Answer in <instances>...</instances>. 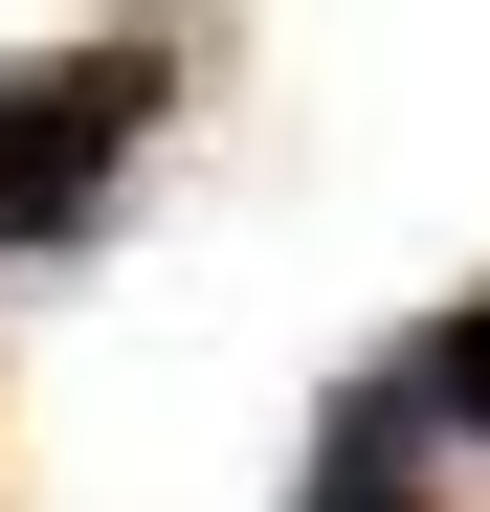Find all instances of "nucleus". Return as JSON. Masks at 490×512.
I'll return each mask as SVG.
<instances>
[{
    "label": "nucleus",
    "mask_w": 490,
    "mask_h": 512,
    "mask_svg": "<svg viewBox=\"0 0 490 512\" xmlns=\"http://www.w3.org/2000/svg\"><path fill=\"white\" fill-rule=\"evenodd\" d=\"M179 23H67V45H23L0 67V268H45V245H90L112 201H134V156H156V112H179Z\"/></svg>",
    "instance_id": "f257e3e1"
},
{
    "label": "nucleus",
    "mask_w": 490,
    "mask_h": 512,
    "mask_svg": "<svg viewBox=\"0 0 490 512\" xmlns=\"http://www.w3.org/2000/svg\"><path fill=\"white\" fill-rule=\"evenodd\" d=\"M401 401H424L446 446H490V290H446V312H424V357H401Z\"/></svg>",
    "instance_id": "7ed1b4c3"
},
{
    "label": "nucleus",
    "mask_w": 490,
    "mask_h": 512,
    "mask_svg": "<svg viewBox=\"0 0 490 512\" xmlns=\"http://www.w3.org/2000/svg\"><path fill=\"white\" fill-rule=\"evenodd\" d=\"M424 446H446V423L401 401V379H357L335 423H312V490H290V512H424Z\"/></svg>",
    "instance_id": "f03ea898"
}]
</instances>
